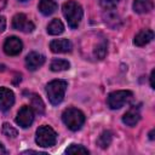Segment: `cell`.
I'll return each mask as SVG.
<instances>
[{"label": "cell", "mask_w": 155, "mask_h": 155, "mask_svg": "<svg viewBox=\"0 0 155 155\" xmlns=\"http://www.w3.org/2000/svg\"><path fill=\"white\" fill-rule=\"evenodd\" d=\"M62 11H63V16L65 17V19L68 22V25L71 29H76L82 19V15H84L81 5L75 0H68L67 2L63 4Z\"/></svg>", "instance_id": "obj_1"}, {"label": "cell", "mask_w": 155, "mask_h": 155, "mask_svg": "<svg viewBox=\"0 0 155 155\" xmlns=\"http://www.w3.org/2000/svg\"><path fill=\"white\" fill-rule=\"evenodd\" d=\"M67 86L68 82L65 80H52L46 85V93L52 105H58L59 103H62Z\"/></svg>", "instance_id": "obj_2"}, {"label": "cell", "mask_w": 155, "mask_h": 155, "mask_svg": "<svg viewBox=\"0 0 155 155\" xmlns=\"http://www.w3.org/2000/svg\"><path fill=\"white\" fill-rule=\"evenodd\" d=\"M62 120L69 130L78 131L82 127V125L85 122V115L81 110H79L76 108H68L63 111Z\"/></svg>", "instance_id": "obj_3"}, {"label": "cell", "mask_w": 155, "mask_h": 155, "mask_svg": "<svg viewBox=\"0 0 155 155\" xmlns=\"http://www.w3.org/2000/svg\"><path fill=\"white\" fill-rule=\"evenodd\" d=\"M56 140H57V133L54 132L53 128H51L50 126H41L38 128L35 137V142L38 145L42 148H50L56 144Z\"/></svg>", "instance_id": "obj_4"}, {"label": "cell", "mask_w": 155, "mask_h": 155, "mask_svg": "<svg viewBox=\"0 0 155 155\" xmlns=\"http://www.w3.org/2000/svg\"><path fill=\"white\" fill-rule=\"evenodd\" d=\"M132 92L127 90H119L109 93L107 98L108 107L110 109H120L132 99Z\"/></svg>", "instance_id": "obj_5"}, {"label": "cell", "mask_w": 155, "mask_h": 155, "mask_svg": "<svg viewBox=\"0 0 155 155\" xmlns=\"http://www.w3.org/2000/svg\"><path fill=\"white\" fill-rule=\"evenodd\" d=\"M12 27L16 30L23 31V33H31L35 29V25L31 21L27 18L24 13H17L12 18Z\"/></svg>", "instance_id": "obj_6"}, {"label": "cell", "mask_w": 155, "mask_h": 155, "mask_svg": "<svg viewBox=\"0 0 155 155\" xmlns=\"http://www.w3.org/2000/svg\"><path fill=\"white\" fill-rule=\"evenodd\" d=\"M34 121V111L28 105H23L16 116V124L18 126H21L22 128H27L29 127Z\"/></svg>", "instance_id": "obj_7"}, {"label": "cell", "mask_w": 155, "mask_h": 155, "mask_svg": "<svg viewBox=\"0 0 155 155\" xmlns=\"http://www.w3.org/2000/svg\"><path fill=\"white\" fill-rule=\"evenodd\" d=\"M23 44L17 36H10L4 44V51L7 56H17L22 52Z\"/></svg>", "instance_id": "obj_8"}, {"label": "cell", "mask_w": 155, "mask_h": 155, "mask_svg": "<svg viewBox=\"0 0 155 155\" xmlns=\"http://www.w3.org/2000/svg\"><path fill=\"white\" fill-rule=\"evenodd\" d=\"M15 103V93L7 87H0V110H8Z\"/></svg>", "instance_id": "obj_9"}, {"label": "cell", "mask_w": 155, "mask_h": 155, "mask_svg": "<svg viewBox=\"0 0 155 155\" xmlns=\"http://www.w3.org/2000/svg\"><path fill=\"white\" fill-rule=\"evenodd\" d=\"M45 63V57L39 52H30L25 57V65L29 70L34 71Z\"/></svg>", "instance_id": "obj_10"}, {"label": "cell", "mask_w": 155, "mask_h": 155, "mask_svg": "<svg viewBox=\"0 0 155 155\" xmlns=\"http://www.w3.org/2000/svg\"><path fill=\"white\" fill-rule=\"evenodd\" d=\"M71 42L68 39H57L50 42V48L54 53H67L71 51Z\"/></svg>", "instance_id": "obj_11"}, {"label": "cell", "mask_w": 155, "mask_h": 155, "mask_svg": "<svg viewBox=\"0 0 155 155\" xmlns=\"http://www.w3.org/2000/svg\"><path fill=\"white\" fill-rule=\"evenodd\" d=\"M153 39H154V31L150 30V29H144V30H140L134 36L133 44L136 46H144V45L149 44Z\"/></svg>", "instance_id": "obj_12"}, {"label": "cell", "mask_w": 155, "mask_h": 155, "mask_svg": "<svg viewBox=\"0 0 155 155\" xmlns=\"http://www.w3.org/2000/svg\"><path fill=\"white\" fill-rule=\"evenodd\" d=\"M139 120H140V114H139V111L136 110L134 108L130 109V110H128L127 113H125L124 116H122V122H124L125 125L130 126V127L136 126Z\"/></svg>", "instance_id": "obj_13"}, {"label": "cell", "mask_w": 155, "mask_h": 155, "mask_svg": "<svg viewBox=\"0 0 155 155\" xmlns=\"http://www.w3.org/2000/svg\"><path fill=\"white\" fill-rule=\"evenodd\" d=\"M57 8H58V5L54 0H40L39 1V11L45 16H50L54 13Z\"/></svg>", "instance_id": "obj_14"}, {"label": "cell", "mask_w": 155, "mask_h": 155, "mask_svg": "<svg viewBox=\"0 0 155 155\" xmlns=\"http://www.w3.org/2000/svg\"><path fill=\"white\" fill-rule=\"evenodd\" d=\"M104 22L110 27V28H119L121 24V19L117 13H115L113 10H107V12L103 15Z\"/></svg>", "instance_id": "obj_15"}, {"label": "cell", "mask_w": 155, "mask_h": 155, "mask_svg": "<svg viewBox=\"0 0 155 155\" xmlns=\"http://www.w3.org/2000/svg\"><path fill=\"white\" fill-rule=\"evenodd\" d=\"M153 10V0H134L133 11L137 13H147Z\"/></svg>", "instance_id": "obj_16"}, {"label": "cell", "mask_w": 155, "mask_h": 155, "mask_svg": "<svg viewBox=\"0 0 155 155\" xmlns=\"http://www.w3.org/2000/svg\"><path fill=\"white\" fill-rule=\"evenodd\" d=\"M63 31H64V25L61 22V19H58V18L52 19L47 25V33L50 35H59Z\"/></svg>", "instance_id": "obj_17"}, {"label": "cell", "mask_w": 155, "mask_h": 155, "mask_svg": "<svg viewBox=\"0 0 155 155\" xmlns=\"http://www.w3.org/2000/svg\"><path fill=\"white\" fill-rule=\"evenodd\" d=\"M30 104H31V108L35 110V113H38L40 115L45 113V104L38 94H33L30 97Z\"/></svg>", "instance_id": "obj_18"}, {"label": "cell", "mask_w": 155, "mask_h": 155, "mask_svg": "<svg viewBox=\"0 0 155 155\" xmlns=\"http://www.w3.org/2000/svg\"><path fill=\"white\" fill-rule=\"evenodd\" d=\"M70 63L65 59H53L50 64V69L52 71H62V70H67L69 69Z\"/></svg>", "instance_id": "obj_19"}, {"label": "cell", "mask_w": 155, "mask_h": 155, "mask_svg": "<svg viewBox=\"0 0 155 155\" xmlns=\"http://www.w3.org/2000/svg\"><path fill=\"white\" fill-rule=\"evenodd\" d=\"M111 139H113L111 132H110V131H104V132H102V134L98 137L97 144H98L102 149H105V148H108V147L110 145Z\"/></svg>", "instance_id": "obj_20"}, {"label": "cell", "mask_w": 155, "mask_h": 155, "mask_svg": "<svg viewBox=\"0 0 155 155\" xmlns=\"http://www.w3.org/2000/svg\"><path fill=\"white\" fill-rule=\"evenodd\" d=\"M105 54H107V42L103 40L94 48V57L98 59H103L105 57Z\"/></svg>", "instance_id": "obj_21"}, {"label": "cell", "mask_w": 155, "mask_h": 155, "mask_svg": "<svg viewBox=\"0 0 155 155\" xmlns=\"http://www.w3.org/2000/svg\"><path fill=\"white\" fill-rule=\"evenodd\" d=\"M67 154H88V150L80 144H71L65 150Z\"/></svg>", "instance_id": "obj_22"}, {"label": "cell", "mask_w": 155, "mask_h": 155, "mask_svg": "<svg viewBox=\"0 0 155 155\" xmlns=\"http://www.w3.org/2000/svg\"><path fill=\"white\" fill-rule=\"evenodd\" d=\"M2 133H4L6 137L15 138V137L17 136V130L13 128L10 124H4V125H2Z\"/></svg>", "instance_id": "obj_23"}, {"label": "cell", "mask_w": 155, "mask_h": 155, "mask_svg": "<svg viewBox=\"0 0 155 155\" xmlns=\"http://www.w3.org/2000/svg\"><path fill=\"white\" fill-rule=\"evenodd\" d=\"M119 0H99V4L105 10H114L117 5Z\"/></svg>", "instance_id": "obj_24"}, {"label": "cell", "mask_w": 155, "mask_h": 155, "mask_svg": "<svg viewBox=\"0 0 155 155\" xmlns=\"http://www.w3.org/2000/svg\"><path fill=\"white\" fill-rule=\"evenodd\" d=\"M5 27H6V19H5V17L0 16V33H2L5 30Z\"/></svg>", "instance_id": "obj_25"}, {"label": "cell", "mask_w": 155, "mask_h": 155, "mask_svg": "<svg viewBox=\"0 0 155 155\" xmlns=\"http://www.w3.org/2000/svg\"><path fill=\"white\" fill-rule=\"evenodd\" d=\"M154 70L151 71V75H150V86H151V88H154Z\"/></svg>", "instance_id": "obj_26"}, {"label": "cell", "mask_w": 155, "mask_h": 155, "mask_svg": "<svg viewBox=\"0 0 155 155\" xmlns=\"http://www.w3.org/2000/svg\"><path fill=\"white\" fill-rule=\"evenodd\" d=\"M6 2H7V0H0V11L6 6Z\"/></svg>", "instance_id": "obj_27"}, {"label": "cell", "mask_w": 155, "mask_h": 155, "mask_svg": "<svg viewBox=\"0 0 155 155\" xmlns=\"http://www.w3.org/2000/svg\"><path fill=\"white\" fill-rule=\"evenodd\" d=\"M0 154H7V150L4 148V145L0 143Z\"/></svg>", "instance_id": "obj_28"}, {"label": "cell", "mask_w": 155, "mask_h": 155, "mask_svg": "<svg viewBox=\"0 0 155 155\" xmlns=\"http://www.w3.org/2000/svg\"><path fill=\"white\" fill-rule=\"evenodd\" d=\"M153 134H154V130H151V132L149 133V138H150V139H154V136H153Z\"/></svg>", "instance_id": "obj_29"}, {"label": "cell", "mask_w": 155, "mask_h": 155, "mask_svg": "<svg viewBox=\"0 0 155 155\" xmlns=\"http://www.w3.org/2000/svg\"><path fill=\"white\" fill-rule=\"evenodd\" d=\"M19 1H27V0H19Z\"/></svg>", "instance_id": "obj_30"}]
</instances>
